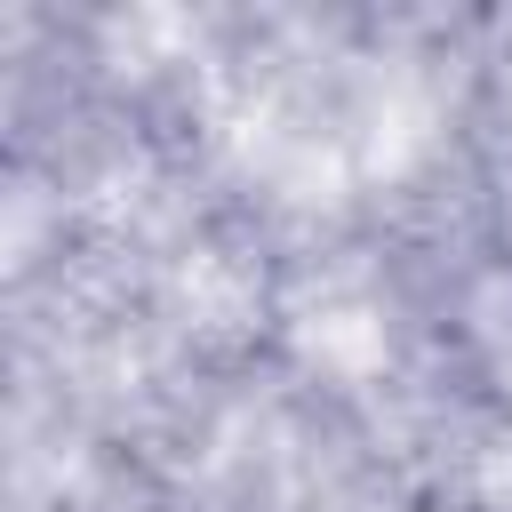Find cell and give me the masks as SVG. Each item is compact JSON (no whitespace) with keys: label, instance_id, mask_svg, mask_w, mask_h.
I'll list each match as a JSON object with an SVG mask.
<instances>
[{"label":"cell","instance_id":"obj_1","mask_svg":"<svg viewBox=\"0 0 512 512\" xmlns=\"http://www.w3.org/2000/svg\"><path fill=\"white\" fill-rule=\"evenodd\" d=\"M456 344H464V368H472L480 400H496L512 416V264H488L480 280H464Z\"/></svg>","mask_w":512,"mask_h":512}]
</instances>
